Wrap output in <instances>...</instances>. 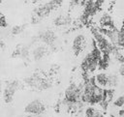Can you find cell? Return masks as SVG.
I'll return each instance as SVG.
<instances>
[{"mask_svg":"<svg viewBox=\"0 0 124 117\" xmlns=\"http://www.w3.org/2000/svg\"><path fill=\"white\" fill-rule=\"evenodd\" d=\"M62 3H63V0H49L46 3H44L42 5L37 6L34 9L33 15L37 16L39 19L42 20L46 16L49 15L52 11H54L58 7H60Z\"/></svg>","mask_w":124,"mask_h":117,"instance_id":"obj_1","label":"cell"},{"mask_svg":"<svg viewBox=\"0 0 124 117\" xmlns=\"http://www.w3.org/2000/svg\"><path fill=\"white\" fill-rule=\"evenodd\" d=\"M19 82L17 80H13V81H9L6 84V87L4 89L3 92V98H4V102L6 103H10L13 102L14 100V95L16 94V92L18 90L19 88Z\"/></svg>","mask_w":124,"mask_h":117,"instance_id":"obj_2","label":"cell"},{"mask_svg":"<svg viewBox=\"0 0 124 117\" xmlns=\"http://www.w3.org/2000/svg\"><path fill=\"white\" fill-rule=\"evenodd\" d=\"M46 111V106L40 100H34L26 104L24 112L30 115H41Z\"/></svg>","mask_w":124,"mask_h":117,"instance_id":"obj_3","label":"cell"},{"mask_svg":"<svg viewBox=\"0 0 124 117\" xmlns=\"http://www.w3.org/2000/svg\"><path fill=\"white\" fill-rule=\"evenodd\" d=\"M37 40L41 41L47 46H53V44L56 41V35L51 30H45V31H41L38 34Z\"/></svg>","mask_w":124,"mask_h":117,"instance_id":"obj_4","label":"cell"},{"mask_svg":"<svg viewBox=\"0 0 124 117\" xmlns=\"http://www.w3.org/2000/svg\"><path fill=\"white\" fill-rule=\"evenodd\" d=\"M99 31L105 35L107 37V39L109 41V43L113 45H116L117 44V40H118V32H119V29H116L115 28H112V29H108V28H100Z\"/></svg>","mask_w":124,"mask_h":117,"instance_id":"obj_5","label":"cell"},{"mask_svg":"<svg viewBox=\"0 0 124 117\" xmlns=\"http://www.w3.org/2000/svg\"><path fill=\"white\" fill-rule=\"evenodd\" d=\"M84 44H85V39H84L83 35H78L74 39L72 48H73V51H74L75 55H78L81 52V50L84 47Z\"/></svg>","mask_w":124,"mask_h":117,"instance_id":"obj_6","label":"cell"},{"mask_svg":"<svg viewBox=\"0 0 124 117\" xmlns=\"http://www.w3.org/2000/svg\"><path fill=\"white\" fill-rule=\"evenodd\" d=\"M42 80H43V78H42L38 73H34V74H32L31 76L26 77V78L24 79V82H25L28 86H30V87H32V88H35V89H38L40 83L42 82Z\"/></svg>","mask_w":124,"mask_h":117,"instance_id":"obj_7","label":"cell"},{"mask_svg":"<svg viewBox=\"0 0 124 117\" xmlns=\"http://www.w3.org/2000/svg\"><path fill=\"white\" fill-rule=\"evenodd\" d=\"M47 53V47L46 45H39L35 47L32 51V57L35 61H39L44 58Z\"/></svg>","mask_w":124,"mask_h":117,"instance_id":"obj_8","label":"cell"},{"mask_svg":"<svg viewBox=\"0 0 124 117\" xmlns=\"http://www.w3.org/2000/svg\"><path fill=\"white\" fill-rule=\"evenodd\" d=\"M72 19L69 15H61L56 16L53 19V24L55 26H67L71 23Z\"/></svg>","mask_w":124,"mask_h":117,"instance_id":"obj_9","label":"cell"},{"mask_svg":"<svg viewBox=\"0 0 124 117\" xmlns=\"http://www.w3.org/2000/svg\"><path fill=\"white\" fill-rule=\"evenodd\" d=\"M85 117H104V114L102 111L92 107V106H88L85 111H84Z\"/></svg>","mask_w":124,"mask_h":117,"instance_id":"obj_10","label":"cell"},{"mask_svg":"<svg viewBox=\"0 0 124 117\" xmlns=\"http://www.w3.org/2000/svg\"><path fill=\"white\" fill-rule=\"evenodd\" d=\"M101 22H102V27L103 28H108V29L115 28L114 23H113V20L111 19V17L108 15H103V17L101 19Z\"/></svg>","mask_w":124,"mask_h":117,"instance_id":"obj_11","label":"cell"},{"mask_svg":"<svg viewBox=\"0 0 124 117\" xmlns=\"http://www.w3.org/2000/svg\"><path fill=\"white\" fill-rule=\"evenodd\" d=\"M95 80L97 85H99L100 87H107V83H108V74L104 73H100L95 76Z\"/></svg>","mask_w":124,"mask_h":117,"instance_id":"obj_12","label":"cell"},{"mask_svg":"<svg viewBox=\"0 0 124 117\" xmlns=\"http://www.w3.org/2000/svg\"><path fill=\"white\" fill-rule=\"evenodd\" d=\"M118 84V76L116 74L110 73L108 74V83H107V87L108 88H112L117 86Z\"/></svg>","mask_w":124,"mask_h":117,"instance_id":"obj_13","label":"cell"},{"mask_svg":"<svg viewBox=\"0 0 124 117\" xmlns=\"http://www.w3.org/2000/svg\"><path fill=\"white\" fill-rule=\"evenodd\" d=\"M116 46H118L119 48H123L124 47V27L123 26L119 29V32H118V40H117Z\"/></svg>","mask_w":124,"mask_h":117,"instance_id":"obj_14","label":"cell"},{"mask_svg":"<svg viewBox=\"0 0 124 117\" xmlns=\"http://www.w3.org/2000/svg\"><path fill=\"white\" fill-rule=\"evenodd\" d=\"M30 55L29 52V47L24 45V46H19V57L22 59H27Z\"/></svg>","mask_w":124,"mask_h":117,"instance_id":"obj_15","label":"cell"},{"mask_svg":"<svg viewBox=\"0 0 124 117\" xmlns=\"http://www.w3.org/2000/svg\"><path fill=\"white\" fill-rule=\"evenodd\" d=\"M25 26L26 25H16V26H14L11 29V34L12 35H19V34H21L24 31Z\"/></svg>","mask_w":124,"mask_h":117,"instance_id":"obj_16","label":"cell"},{"mask_svg":"<svg viewBox=\"0 0 124 117\" xmlns=\"http://www.w3.org/2000/svg\"><path fill=\"white\" fill-rule=\"evenodd\" d=\"M113 104L117 107H123L124 106V94L119 96L114 102H113Z\"/></svg>","mask_w":124,"mask_h":117,"instance_id":"obj_17","label":"cell"},{"mask_svg":"<svg viewBox=\"0 0 124 117\" xmlns=\"http://www.w3.org/2000/svg\"><path fill=\"white\" fill-rule=\"evenodd\" d=\"M0 25L2 28H5L8 26V23L6 22V19H5V16L3 15H1V19H0Z\"/></svg>","mask_w":124,"mask_h":117,"instance_id":"obj_18","label":"cell"},{"mask_svg":"<svg viewBox=\"0 0 124 117\" xmlns=\"http://www.w3.org/2000/svg\"><path fill=\"white\" fill-rule=\"evenodd\" d=\"M81 2V0H70V6L71 7H75L77 5H78Z\"/></svg>","mask_w":124,"mask_h":117,"instance_id":"obj_19","label":"cell"},{"mask_svg":"<svg viewBox=\"0 0 124 117\" xmlns=\"http://www.w3.org/2000/svg\"><path fill=\"white\" fill-rule=\"evenodd\" d=\"M119 73L121 74L124 75V63H121L120 64V67H119Z\"/></svg>","mask_w":124,"mask_h":117,"instance_id":"obj_20","label":"cell"},{"mask_svg":"<svg viewBox=\"0 0 124 117\" xmlns=\"http://www.w3.org/2000/svg\"><path fill=\"white\" fill-rule=\"evenodd\" d=\"M123 27H124V22H123Z\"/></svg>","mask_w":124,"mask_h":117,"instance_id":"obj_21","label":"cell"}]
</instances>
